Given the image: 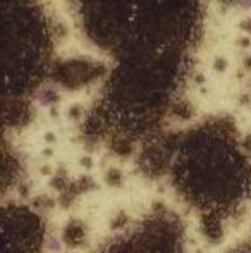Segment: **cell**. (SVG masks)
Masks as SVG:
<instances>
[{
	"label": "cell",
	"mask_w": 251,
	"mask_h": 253,
	"mask_svg": "<svg viewBox=\"0 0 251 253\" xmlns=\"http://www.w3.org/2000/svg\"><path fill=\"white\" fill-rule=\"evenodd\" d=\"M243 28H245V30H248L250 33H251V14L248 17H246L245 21H243Z\"/></svg>",
	"instance_id": "obj_1"
}]
</instances>
